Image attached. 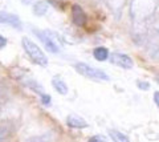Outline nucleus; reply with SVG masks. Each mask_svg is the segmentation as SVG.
I'll list each match as a JSON object with an SVG mask.
<instances>
[{
    "mask_svg": "<svg viewBox=\"0 0 159 142\" xmlns=\"http://www.w3.org/2000/svg\"><path fill=\"white\" fill-rule=\"evenodd\" d=\"M8 134V129L7 128H3V126H0V142H3L6 140V137Z\"/></svg>",
    "mask_w": 159,
    "mask_h": 142,
    "instance_id": "17",
    "label": "nucleus"
},
{
    "mask_svg": "<svg viewBox=\"0 0 159 142\" xmlns=\"http://www.w3.org/2000/svg\"><path fill=\"white\" fill-rule=\"evenodd\" d=\"M66 124L69 128H73V129H86L89 124L82 118V117H78L76 114H70L66 118Z\"/></svg>",
    "mask_w": 159,
    "mask_h": 142,
    "instance_id": "7",
    "label": "nucleus"
},
{
    "mask_svg": "<svg viewBox=\"0 0 159 142\" xmlns=\"http://www.w3.org/2000/svg\"><path fill=\"white\" fill-rule=\"evenodd\" d=\"M25 85L29 88V89H32L33 92H36L39 96H43L44 93H45L44 88L40 85L37 81H34V80H27V81H25Z\"/></svg>",
    "mask_w": 159,
    "mask_h": 142,
    "instance_id": "12",
    "label": "nucleus"
},
{
    "mask_svg": "<svg viewBox=\"0 0 159 142\" xmlns=\"http://www.w3.org/2000/svg\"><path fill=\"white\" fill-rule=\"evenodd\" d=\"M74 69H76L80 75L86 77V78H90V80H94V81H109L110 80V77L106 72H103L102 69H99V68H96L93 65H89L86 62H77L76 65H74Z\"/></svg>",
    "mask_w": 159,
    "mask_h": 142,
    "instance_id": "2",
    "label": "nucleus"
},
{
    "mask_svg": "<svg viewBox=\"0 0 159 142\" xmlns=\"http://www.w3.org/2000/svg\"><path fill=\"white\" fill-rule=\"evenodd\" d=\"M21 45L24 48V52L27 53V56L29 57L33 64H36L39 66H47L48 65V57L47 55L41 51L37 44H34L31 39L23 37L21 39Z\"/></svg>",
    "mask_w": 159,
    "mask_h": 142,
    "instance_id": "1",
    "label": "nucleus"
},
{
    "mask_svg": "<svg viewBox=\"0 0 159 142\" xmlns=\"http://www.w3.org/2000/svg\"><path fill=\"white\" fill-rule=\"evenodd\" d=\"M0 24H7V25H11L12 28L17 29V31H21L23 29V23L20 20V17L17 15L7 12V11H0Z\"/></svg>",
    "mask_w": 159,
    "mask_h": 142,
    "instance_id": "5",
    "label": "nucleus"
},
{
    "mask_svg": "<svg viewBox=\"0 0 159 142\" xmlns=\"http://www.w3.org/2000/svg\"><path fill=\"white\" fill-rule=\"evenodd\" d=\"M6 45H7V39L0 35V49H3Z\"/></svg>",
    "mask_w": 159,
    "mask_h": 142,
    "instance_id": "19",
    "label": "nucleus"
},
{
    "mask_svg": "<svg viewBox=\"0 0 159 142\" xmlns=\"http://www.w3.org/2000/svg\"><path fill=\"white\" fill-rule=\"evenodd\" d=\"M159 92H155L154 93V102H155V104H159V94H158Z\"/></svg>",
    "mask_w": 159,
    "mask_h": 142,
    "instance_id": "20",
    "label": "nucleus"
},
{
    "mask_svg": "<svg viewBox=\"0 0 159 142\" xmlns=\"http://www.w3.org/2000/svg\"><path fill=\"white\" fill-rule=\"evenodd\" d=\"M137 85H138L139 89H145V90H147L148 88H150V85H148L147 82H145V81H138V82H137Z\"/></svg>",
    "mask_w": 159,
    "mask_h": 142,
    "instance_id": "18",
    "label": "nucleus"
},
{
    "mask_svg": "<svg viewBox=\"0 0 159 142\" xmlns=\"http://www.w3.org/2000/svg\"><path fill=\"white\" fill-rule=\"evenodd\" d=\"M52 86L54 88V90L58 92L60 94H62V96L68 94V92H69V88L66 85V82L64 81L60 76H54L52 78Z\"/></svg>",
    "mask_w": 159,
    "mask_h": 142,
    "instance_id": "8",
    "label": "nucleus"
},
{
    "mask_svg": "<svg viewBox=\"0 0 159 142\" xmlns=\"http://www.w3.org/2000/svg\"><path fill=\"white\" fill-rule=\"evenodd\" d=\"M34 35H36L40 41L43 43V45L45 47V49L51 53H60L61 52V45L56 39V33L51 31H37L34 29Z\"/></svg>",
    "mask_w": 159,
    "mask_h": 142,
    "instance_id": "3",
    "label": "nucleus"
},
{
    "mask_svg": "<svg viewBox=\"0 0 159 142\" xmlns=\"http://www.w3.org/2000/svg\"><path fill=\"white\" fill-rule=\"evenodd\" d=\"M93 56L97 61H105L109 58V49L105 47H97L93 51Z\"/></svg>",
    "mask_w": 159,
    "mask_h": 142,
    "instance_id": "9",
    "label": "nucleus"
},
{
    "mask_svg": "<svg viewBox=\"0 0 159 142\" xmlns=\"http://www.w3.org/2000/svg\"><path fill=\"white\" fill-rule=\"evenodd\" d=\"M51 141H52V134L48 133V134H41V135L33 137V138L28 140L27 142H51Z\"/></svg>",
    "mask_w": 159,
    "mask_h": 142,
    "instance_id": "13",
    "label": "nucleus"
},
{
    "mask_svg": "<svg viewBox=\"0 0 159 142\" xmlns=\"http://www.w3.org/2000/svg\"><path fill=\"white\" fill-rule=\"evenodd\" d=\"M109 60L111 64L117 65L122 69H131L134 66V61L130 56L125 55V53H119V52H114L111 55H109Z\"/></svg>",
    "mask_w": 159,
    "mask_h": 142,
    "instance_id": "4",
    "label": "nucleus"
},
{
    "mask_svg": "<svg viewBox=\"0 0 159 142\" xmlns=\"http://www.w3.org/2000/svg\"><path fill=\"white\" fill-rule=\"evenodd\" d=\"M88 142H107V140L105 138V137H102L99 134H96V135L90 137V138L88 140Z\"/></svg>",
    "mask_w": 159,
    "mask_h": 142,
    "instance_id": "16",
    "label": "nucleus"
},
{
    "mask_svg": "<svg viewBox=\"0 0 159 142\" xmlns=\"http://www.w3.org/2000/svg\"><path fill=\"white\" fill-rule=\"evenodd\" d=\"M40 98H41L43 105H45V106H51L52 98H51V96H49V94H47V93H44L43 96H40Z\"/></svg>",
    "mask_w": 159,
    "mask_h": 142,
    "instance_id": "15",
    "label": "nucleus"
},
{
    "mask_svg": "<svg viewBox=\"0 0 159 142\" xmlns=\"http://www.w3.org/2000/svg\"><path fill=\"white\" fill-rule=\"evenodd\" d=\"M123 3H125V0H107L109 7L114 11H119L123 7Z\"/></svg>",
    "mask_w": 159,
    "mask_h": 142,
    "instance_id": "14",
    "label": "nucleus"
},
{
    "mask_svg": "<svg viewBox=\"0 0 159 142\" xmlns=\"http://www.w3.org/2000/svg\"><path fill=\"white\" fill-rule=\"evenodd\" d=\"M72 20L78 27H84L86 24V20H88L86 13L84 11V8L81 6H78V4H74L72 7Z\"/></svg>",
    "mask_w": 159,
    "mask_h": 142,
    "instance_id": "6",
    "label": "nucleus"
},
{
    "mask_svg": "<svg viewBox=\"0 0 159 142\" xmlns=\"http://www.w3.org/2000/svg\"><path fill=\"white\" fill-rule=\"evenodd\" d=\"M109 135L113 140V142H130V140L127 138V135H125L121 131H118L116 129H110L109 130Z\"/></svg>",
    "mask_w": 159,
    "mask_h": 142,
    "instance_id": "11",
    "label": "nucleus"
},
{
    "mask_svg": "<svg viewBox=\"0 0 159 142\" xmlns=\"http://www.w3.org/2000/svg\"><path fill=\"white\" fill-rule=\"evenodd\" d=\"M49 9V6L45 2H36L33 4V13L36 16H44Z\"/></svg>",
    "mask_w": 159,
    "mask_h": 142,
    "instance_id": "10",
    "label": "nucleus"
}]
</instances>
